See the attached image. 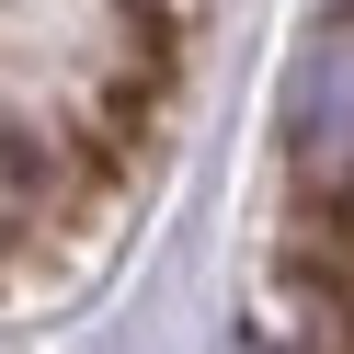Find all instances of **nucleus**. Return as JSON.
<instances>
[{
  "mask_svg": "<svg viewBox=\"0 0 354 354\" xmlns=\"http://www.w3.org/2000/svg\"><path fill=\"white\" fill-rule=\"evenodd\" d=\"M286 149L308 183H354V24H320L286 80Z\"/></svg>",
  "mask_w": 354,
  "mask_h": 354,
  "instance_id": "obj_1",
  "label": "nucleus"
}]
</instances>
